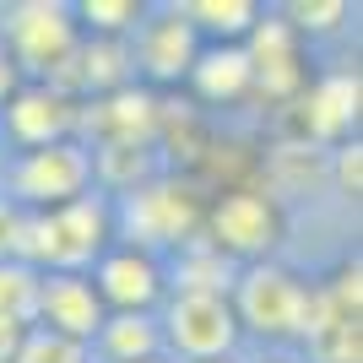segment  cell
<instances>
[{"instance_id": "6da1fadb", "label": "cell", "mask_w": 363, "mask_h": 363, "mask_svg": "<svg viewBox=\"0 0 363 363\" xmlns=\"http://www.w3.org/2000/svg\"><path fill=\"white\" fill-rule=\"evenodd\" d=\"M168 336H174L190 358H217V352L233 347V315H228L223 298L179 293L174 309H168Z\"/></svg>"}, {"instance_id": "44dd1931", "label": "cell", "mask_w": 363, "mask_h": 363, "mask_svg": "<svg viewBox=\"0 0 363 363\" xmlns=\"http://www.w3.org/2000/svg\"><path fill=\"white\" fill-rule=\"evenodd\" d=\"M342 325V309H336L331 293H315V298H303V315H298V331L309 336H331Z\"/></svg>"}, {"instance_id": "d6986e66", "label": "cell", "mask_w": 363, "mask_h": 363, "mask_svg": "<svg viewBox=\"0 0 363 363\" xmlns=\"http://www.w3.org/2000/svg\"><path fill=\"white\" fill-rule=\"evenodd\" d=\"M190 11H196L206 28H217V33H239V28L255 22V6H250V0H196Z\"/></svg>"}, {"instance_id": "9a60e30c", "label": "cell", "mask_w": 363, "mask_h": 363, "mask_svg": "<svg viewBox=\"0 0 363 363\" xmlns=\"http://www.w3.org/2000/svg\"><path fill=\"white\" fill-rule=\"evenodd\" d=\"M0 315L16 325L38 315V277L28 266H0Z\"/></svg>"}, {"instance_id": "e0dca14e", "label": "cell", "mask_w": 363, "mask_h": 363, "mask_svg": "<svg viewBox=\"0 0 363 363\" xmlns=\"http://www.w3.org/2000/svg\"><path fill=\"white\" fill-rule=\"evenodd\" d=\"M233 282V272H228V260L223 255H190V260H179V288L184 293H206V298H223V288Z\"/></svg>"}, {"instance_id": "52a82bcc", "label": "cell", "mask_w": 363, "mask_h": 363, "mask_svg": "<svg viewBox=\"0 0 363 363\" xmlns=\"http://www.w3.org/2000/svg\"><path fill=\"white\" fill-rule=\"evenodd\" d=\"M49 233H55V260L60 266H76V260H87L104 239V206L98 201H71L65 212L49 217Z\"/></svg>"}, {"instance_id": "484cf974", "label": "cell", "mask_w": 363, "mask_h": 363, "mask_svg": "<svg viewBox=\"0 0 363 363\" xmlns=\"http://www.w3.org/2000/svg\"><path fill=\"white\" fill-rule=\"evenodd\" d=\"M16 347H22V325L0 315V363H6V358H16Z\"/></svg>"}, {"instance_id": "cb8c5ba5", "label": "cell", "mask_w": 363, "mask_h": 363, "mask_svg": "<svg viewBox=\"0 0 363 363\" xmlns=\"http://www.w3.org/2000/svg\"><path fill=\"white\" fill-rule=\"evenodd\" d=\"M87 16L98 28H120L125 16H130V6H125V0H87Z\"/></svg>"}, {"instance_id": "f546056e", "label": "cell", "mask_w": 363, "mask_h": 363, "mask_svg": "<svg viewBox=\"0 0 363 363\" xmlns=\"http://www.w3.org/2000/svg\"><path fill=\"white\" fill-rule=\"evenodd\" d=\"M6 87H11V65H6V55H0V98H6Z\"/></svg>"}, {"instance_id": "4fadbf2b", "label": "cell", "mask_w": 363, "mask_h": 363, "mask_svg": "<svg viewBox=\"0 0 363 363\" xmlns=\"http://www.w3.org/2000/svg\"><path fill=\"white\" fill-rule=\"evenodd\" d=\"M250 76L255 71H250V55H244V49H217V55H206V60L196 65V82H201L206 98H233Z\"/></svg>"}, {"instance_id": "7a4b0ae2", "label": "cell", "mask_w": 363, "mask_h": 363, "mask_svg": "<svg viewBox=\"0 0 363 363\" xmlns=\"http://www.w3.org/2000/svg\"><path fill=\"white\" fill-rule=\"evenodd\" d=\"M190 223H196V201L184 196L179 184L141 190V196H130V206H125V228H130V239H147V244L179 239V233H190Z\"/></svg>"}, {"instance_id": "7c38bea8", "label": "cell", "mask_w": 363, "mask_h": 363, "mask_svg": "<svg viewBox=\"0 0 363 363\" xmlns=\"http://www.w3.org/2000/svg\"><path fill=\"white\" fill-rule=\"evenodd\" d=\"M104 293L114 303H125V309H141V303L157 293V277H152V266L147 260H136V255H114V260H104Z\"/></svg>"}, {"instance_id": "83f0119b", "label": "cell", "mask_w": 363, "mask_h": 363, "mask_svg": "<svg viewBox=\"0 0 363 363\" xmlns=\"http://www.w3.org/2000/svg\"><path fill=\"white\" fill-rule=\"evenodd\" d=\"M331 298H336V309H358V272L342 277V288H336Z\"/></svg>"}, {"instance_id": "603a6c76", "label": "cell", "mask_w": 363, "mask_h": 363, "mask_svg": "<svg viewBox=\"0 0 363 363\" xmlns=\"http://www.w3.org/2000/svg\"><path fill=\"white\" fill-rule=\"evenodd\" d=\"M325 358L331 363H358V325H352V320H342V325L325 336Z\"/></svg>"}, {"instance_id": "4dcf8cb0", "label": "cell", "mask_w": 363, "mask_h": 363, "mask_svg": "<svg viewBox=\"0 0 363 363\" xmlns=\"http://www.w3.org/2000/svg\"><path fill=\"white\" fill-rule=\"evenodd\" d=\"M141 363H152V358H141Z\"/></svg>"}, {"instance_id": "277c9868", "label": "cell", "mask_w": 363, "mask_h": 363, "mask_svg": "<svg viewBox=\"0 0 363 363\" xmlns=\"http://www.w3.org/2000/svg\"><path fill=\"white\" fill-rule=\"evenodd\" d=\"M82 179H87V157L76 147H44L16 168V190L33 201H65L82 190Z\"/></svg>"}, {"instance_id": "4316f807", "label": "cell", "mask_w": 363, "mask_h": 363, "mask_svg": "<svg viewBox=\"0 0 363 363\" xmlns=\"http://www.w3.org/2000/svg\"><path fill=\"white\" fill-rule=\"evenodd\" d=\"M336 174H342V184H347V190H358V179H363V157H358V147L342 152V168H336Z\"/></svg>"}, {"instance_id": "5b68a950", "label": "cell", "mask_w": 363, "mask_h": 363, "mask_svg": "<svg viewBox=\"0 0 363 363\" xmlns=\"http://www.w3.org/2000/svg\"><path fill=\"white\" fill-rule=\"evenodd\" d=\"M11 44L22 60L44 65V60H60L71 49V22H65L60 6L49 0H33V6H16L11 11Z\"/></svg>"}, {"instance_id": "f1b7e54d", "label": "cell", "mask_w": 363, "mask_h": 363, "mask_svg": "<svg viewBox=\"0 0 363 363\" xmlns=\"http://www.w3.org/2000/svg\"><path fill=\"white\" fill-rule=\"evenodd\" d=\"M11 228H16V217L6 212V201H0V255H6V250H11Z\"/></svg>"}, {"instance_id": "d4e9b609", "label": "cell", "mask_w": 363, "mask_h": 363, "mask_svg": "<svg viewBox=\"0 0 363 363\" xmlns=\"http://www.w3.org/2000/svg\"><path fill=\"white\" fill-rule=\"evenodd\" d=\"M347 11L342 0H325V6H298V22L303 28H336V16Z\"/></svg>"}, {"instance_id": "5bb4252c", "label": "cell", "mask_w": 363, "mask_h": 363, "mask_svg": "<svg viewBox=\"0 0 363 363\" xmlns=\"http://www.w3.org/2000/svg\"><path fill=\"white\" fill-rule=\"evenodd\" d=\"M152 98H141V92H114L104 108H98V125H108L114 136H120V147H130L136 136H147L152 130Z\"/></svg>"}, {"instance_id": "8fae6325", "label": "cell", "mask_w": 363, "mask_h": 363, "mask_svg": "<svg viewBox=\"0 0 363 363\" xmlns=\"http://www.w3.org/2000/svg\"><path fill=\"white\" fill-rule=\"evenodd\" d=\"M65 104L55 98V92H22L11 108V130L22 141H33V147H55V136L65 130Z\"/></svg>"}, {"instance_id": "8992f818", "label": "cell", "mask_w": 363, "mask_h": 363, "mask_svg": "<svg viewBox=\"0 0 363 363\" xmlns=\"http://www.w3.org/2000/svg\"><path fill=\"white\" fill-rule=\"evenodd\" d=\"M38 309L65 331V342H71V336H92V325H98V293H92L87 282H76V277L44 282V288H38Z\"/></svg>"}, {"instance_id": "ba28073f", "label": "cell", "mask_w": 363, "mask_h": 363, "mask_svg": "<svg viewBox=\"0 0 363 363\" xmlns=\"http://www.w3.org/2000/svg\"><path fill=\"white\" fill-rule=\"evenodd\" d=\"M250 71H260V87L282 98V92L298 87V65H293V38L282 22H260L255 33V55H250Z\"/></svg>"}, {"instance_id": "ffe728a7", "label": "cell", "mask_w": 363, "mask_h": 363, "mask_svg": "<svg viewBox=\"0 0 363 363\" xmlns=\"http://www.w3.org/2000/svg\"><path fill=\"white\" fill-rule=\"evenodd\" d=\"M16 363H82V347L44 331V336H28V342L16 347Z\"/></svg>"}, {"instance_id": "2e32d148", "label": "cell", "mask_w": 363, "mask_h": 363, "mask_svg": "<svg viewBox=\"0 0 363 363\" xmlns=\"http://www.w3.org/2000/svg\"><path fill=\"white\" fill-rule=\"evenodd\" d=\"M184 60H190V28L184 22H163L147 38V65L157 76H174V71H184Z\"/></svg>"}, {"instance_id": "7402d4cb", "label": "cell", "mask_w": 363, "mask_h": 363, "mask_svg": "<svg viewBox=\"0 0 363 363\" xmlns=\"http://www.w3.org/2000/svg\"><path fill=\"white\" fill-rule=\"evenodd\" d=\"M87 82H120L125 76V49H114V44H104V49H87Z\"/></svg>"}, {"instance_id": "ac0fdd59", "label": "cell", "mask_w": 363, "mask_h": 363, "mask_svg": "<svg viewBox=\"0 0 363 363\" xmlns=\"http://www.w3.org/2000/svg\"><path fill=\"white\" fill-rule=\"evenodd\" d=\"M104 342H108V352H114V358H130V363H136V358H147V352H152V325H147L141 315H120V320L104 331Z\"/></svg>"}, {"instance_id": "30bf717a", "label": "cell", "mask_w": 363, "mask_h": 363, "mask_svg": "<svg viewBox=\"0 0 363 363\" xmlns=\"http://www.w3.org/2000/svg\"><path fill=\"white\" fill-rule=\"evenodd\" d=\"M358 76H331V82H320L315 98H309V130L315 136H336L342 125H352V114H358Z\"/></svg>"}, {"instance_id": "3957f363", "label": "cell", "mask_w": 363, "mask_h": 363, "mask_svg": "<svg viewBox=\"0 0 363 363\" xmlns=\"http://www.w3.org/2000/svg\"><path fill=\"white\" fill-rule=\"evenodd\" d=\"M239 303H244V320H250L255 331H298L303 293L293 288V277H282V272H250Z\"/></svg>"}, {"instance_id": "9c48e42d", "label": "cell", "mask_w": 363, "mask_h": 363, "mask_svg": "<svg viewBox=\"0 0 363 363\" xmlns=\"http://www.w3.org/2000/svg\"><path fill=\"white\" fill-rule=\"evenodd\" d=\"M217 239L228 250H266L272 244V212L255 196H233L217 206Z\"/></svg>"}]
</instances>
